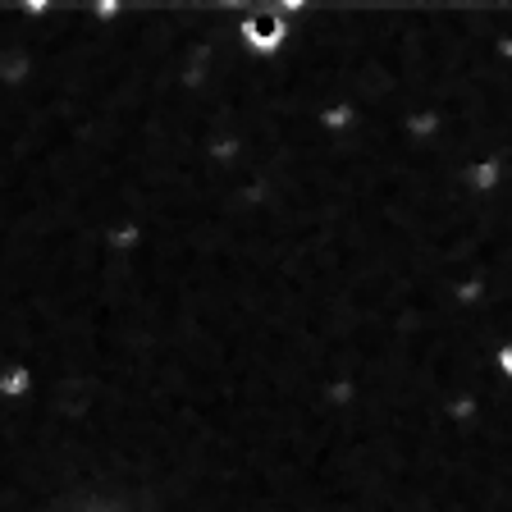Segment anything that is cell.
<instances>
[{
  "instance_id": "cell-1",
  "label": "cell",
  "mask_w": 512,
  "mask_h": 512,
  "mask_svg": "<svg viewBox=\"0 0 512 512\" xmlns=\"http://www.w3.org/2000/svg\"><path fill=\"white\" fill-rule=\"evenodd\" d=\"M252 37H275V19H261V23H252Z\"/></svg>"
},
{
  "instance_id": "cell-2",
  "label": "cell",
  "mask_w": 512,
  "mask_h": 512,
  "mask_svg": "<svg viewBox=\"0 0 512 512\" xmlns=\"http://www.w3.org/2000/svg\"><path fill=\"white\" fill-rule=\"evenodd\" d=\"M5 389H10V394H19V389H23V371H14L10 380H5Z\"/></svg>"
},
{
  "instance_id": "cell-3",
  "label": "cell",
  "mask_w": 512,
  "mask_h": 512,
  "mask_svg": "<svg viewBox=\"0 0 512 512\" xmlns=\"http://www.w3.org/2000/svg\"><path fill=\"white\" fill-rule=\"evenodd\" d=\"M503 371L512 375V343H508V348H503Z\"/></svg>"
}]
</instances>
